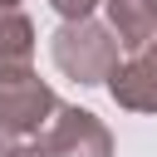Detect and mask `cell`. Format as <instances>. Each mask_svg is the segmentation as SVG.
I'll return each mask as SVG.
<instances>
[{"instance_id": "cell-1", "label": "cell", "mask_w": 157, "mask_h": 157, "mask_svg": "<svg viewBox=\"0 0 157 157\" xmlns=\"http://www.w3.org/2000/svg\"><path fill=\"white\" fill-rule=\"evenodd\" d=\"M118 34L108 29V25H98V20H64L54 34H49V54H54V69L64 74V78H74V83H83V88H93V83H108L113 78V69L123 64L118 59Z\"/></svg>"}, {"instance_id": "cell-2", "label": "cell", "mask_w": 157, "mask_h": 157, "mask_svg": "<svg viewBox=\"0 0 157 157\" xmlns=\"http://www.w3.org/2000/svg\"><path fill=\"white\" fill-rule=\"evenodd\" d=\"M54 118H59V98L34 69H0V123L15 137H29Z\"/></svg>"}, {"instance_id": "cell-3", "label": "cell", "mask_w": 157, "mask_h": 157, "mask_svg": "<svg viewBox=\"0 0 157 157\" xmlns=\"http://www.w3.org/2000/svg\"><path fill=\"white\" fill-rule=\"evenodd\" d=\"M44 147H49V157H113V132L88 108H59Z\"/></svg>"}, {"instance_id": "cell-4", "label": "cell", "mask_w": 157, "mask_h": 157, "mask_svg": "<svg viewBox=\"0 0 157 157\" xmlns=\"http://www.w3.org/2000/svg\"><path fill=\"white\" fill-rule=\"evenodd\" d=\"M108 93H113V103L128 108V113H157V39L142 44L137 54H128V59L113 69Z\"/></svg>"}, {"instance_id": "cell-5", "label": "cell", "mask_w": 157, "mask_h": 157, "mask_svg": "<svg viewBox=\"0 0 157 157\" xmlns=\"http://www.w3.org/2000/svg\"><path fill=\"white\" fill-rule=\"evenodd\" d=\"M108 10V29L118 34L123 49H142L157 39V0H103Z\"/></svg>"}, {"instance_id": "cell-6", "label": "cell", "mask_w": 157, "mask_h": 157, "mask_svg": "<svg viewBox=\"0 0 157 157\" xmlns=\"http://www.w3.org/2000/svg\"><path fill=\"white\" fill-rule=\"evenodd\" d=\"M34 64V25L25 10H0V69Z\"/></svg>"}, {"instance_id": "cell-7", "label": "cell", "mask_w": 157, "mask_h": 157, "mask_svg": "<svg viewBox=\"0 0 157 157\" xmlns=\"http://www.w3.org/2000/svg\"><path fill=\"white\" fill-rule=\"evenodd\" d=\"M49 5L59 10V20H93V10L103 0H49Z\"/></svg>"}, {"instance_id": "cell-8", "label": "cell", "mask_w": 157, "mask_h": 157, "mask_svg": "<svg viewBox=\"0 0 157 157\" xmlns=\"http://www.w3.org/2000/svg\"><path fill=\"white\" fill-rule=\"evenodd\" d=\"M5 157H49V147H44V142H20V147H10Z\"/></svg>"}, {"instance_id": "cell-9", "label": "cell", "mask_w": 157, "mask_h": 157, "mask_svg": "<svg viewBox=\"0 0 157 157\" xmlns=\"http://www.w3.org/2000/svg\"><path fill=\"white\" fill-rule=\"evenodd\" d=\"M10 147H15V132H10V128H5V123H0V157H5V152H10Z\"/></svg>"}, {"instance_id": "cell-10", "label": "cell", "mask_w": 157, "mask_h": 157, "mask_svg": "<svg viewBox=\"0 0 157 157\" xmlns=\"http://www.w3.org/2000/svg\"><path fill=\"white\" fill-rule=\"evenodd\" d=\"M0 10H20V0H0Z\"/></svg>"}]
</instances>
